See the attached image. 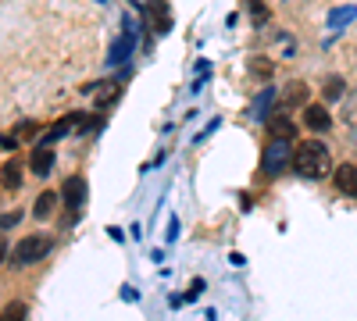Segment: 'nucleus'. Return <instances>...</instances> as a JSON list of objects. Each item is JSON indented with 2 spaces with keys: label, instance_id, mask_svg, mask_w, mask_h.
<instances>
[{
  "label": "nucleus",
  "instance_id": "dca6fc26",
  "mask_svg": "<svg viewBox=\"0 0 357 321\" xmlns=\"http://www.w3.org/2000/svg\"><path fill=\"white\" fill-rule=\"evenodd\" d=\"M4 186H8V189L22 186V168H18V164H8V168H4Z\"/></svg>",
  "mask_w": 357,
  "mask_h": 321
},
{
  "label": "nucleus",
  "instance_id": "f03ea898",
  "mask_svg": "<svg viewBox=\"0 0 357 321\" xmlns=\"http://www.w3.org/2000/svg\"><path fill=\"white\" fill-rule=\"evenodd\" d=\"M293 146L286 136H271V143L264 146V154H261V171L268 179H279L286 175V168H293Z\"/></svg>",
  "mask_w": 357,
  "mask_h": 321
},
{
  "label": "nucleus",
  "instance_id": "6e6552de",
  "mask_svg": "<svg viewBox=\"0 0 357 321\" xmlns=\"http://www.w3.org/2000/svg\"><path fill=\"white\" fill-rule=\"evenodd\" d=\"M133 50H136V32L133 29H125L118 39H115V47H111V54H108V64L115 68V64H125L133 57Z\"/></svg>",
  "mask_w": 357,
  "mask_h": 321
},
{
  "label": "nucleus",
  "instance_id": "5701e85b",
  "mask_svg": "<svg viewBox=\"0 0 357 321\" xmlns=\"http://www.w3.org/2000/svg\"><path fill=\"white\" fill-rule=\"evenodd\" d=\"M93 4H104V0H93Z\"/></svg>",
  "mask_w": 357,
  "mask_h": 321
},
{
  "label": "nucleus",
  "instance_id": "a211bd4d",
  "mask_svg": "<svg viewBox=\"0 0 357 321\" xmlns=\"http://www.w3.org/2000/svg\"><path fill=\"white\" fill-rule=\"evenodd\" d=\"M18 222H22V211H11V214H0V235H4L8 228H15Z\"/></svg>",
  "mask_w": 357,
  "mask_h": 321
},
{
  "label": "nucleus",
  "instance_id": "2eb2a0df",
  "mask_svg": "<svg viewBox=\"0 0 357 321\" xmlns=\"http://www.w3.org/2000/svg\"><path fill=\"white\" fill-rule=\"evenodd\" d=\"M250 72H254V75H261V79H271V72H276V64H271L268 57H254V61H250Z\"/></svg>",
  "mask_w": 357,
  "mask_h": 321
},
{
  "label": "nucleus",
  "instance_id": "f3484780",
  "mask_svg": "<svg viewBox=\"0 0 357 321\" xmlns=\"http://www.w3.org/2000/svg\"><path fill=\"white\" fill-rule=\"evenodd\" d=\"M26 314H29L26 304H8L4 311H0V318H8V321H18V318H26Z\"/></svg>",
  "mask_w": 357,
  "mask_h": 321
},
{
  "label": "nucleus",
  "instance_id": "9b49d317",
  "mask_svg": "<svg viewBox=\"0 0 357 321\" xmlns=\"http://www.w3.org/2000/svg\"><path fill=\"white\" fill-rule=\"evenodd\" d=\"M54 204H57V193H39L36 197V207H32V214L39 222H47L50 214H54Z\"/></svg>",
  "mask_w": 357,
  "mask_h": 321
},
{
  "label": "nucleus",
  "instance_id": "1a4fd4ad",
  "mask_svg": "<svg viewBox=\"0 0 357 321\" xmlns=\"http://www.w3.org/2000/svg\"><path fill=\"white\" fill-rule=\"evenodd\" d=\"M304 125L311 133H329L332 128V115L325 111L322 104H304Z\"/></svg>",
  "mask_w": 357,
  "mask_h": 321
},
{
  "label": "nucleus",
  "instance_id": "f257e3e1",
  "mask_svg": "<svg viewBox=\"0 0 357 321\" xmlns=\"http://www.w3.org/2000/svg\"><path fill=\"white\" fill-rule=\"evenodd\" d=\"M293 171L304 179H325L332 171V157H329V146L322 139H304L297 143V150H293Z\"/></svg>",
  "mask_w": 357,
  "mask_h": 321
},
{
  "label": "nucleus",
  "instance_id": "4be33fe9",
  "mask_svg": "<svg viewBox=\"0 0 357 321\" xmlns=\"http://www.w3.org/2000/svg\"><path fill=\"white\" fill-rule=\"evenodd\" d=\"M0 146H4V150H15V139H11V136H0Z\"/></svg>",
  "mask_w": 357,
  "mask_h": 321
},
{
  "label": "nucleus",
  "instance_id": "6ab92c4d",
  "mask_svg": "<svg viewBox=\"0 0 357 321\" xmlns=\"http://www.w3.org/2000/svg\"><path fill=\"white\" fill-rule=\"evenodd\" d=\"M350 18H354V8H343V11H332V14H329L332 26H347Z\"/></svg>",
  "mask_w": 357,
  "mask_h": 321
},
{
  "label": "nucleus",
  "instance_id": "20e7f679",
  "mask_svg": "<svg viewBox=\"0 0 357 321\" xmlns=\"http://www.w3.org/2000/svg\"><path fill=\"white\" fill-rule=\"evenodd\" d=\"M143 14H146V21H151V29H154L157 36L172 32V8H168V0H146Z\"/></svg>",
  "mask_w": 357,
  "mask_h": 321
},
{
  "label": "nucleus",
  "instance_id": "ddd939ff",
  "mask_svg": "<svg viewBox=\"0 0 357 321\" xmlns=\"http://www.w3.org/2000/svg\"><path fill=\"white\" fill-rule=\"evenodd\" d=\"M343 90H347V82H343L340 75H332V79H325V90H322V93H325V100H340Z\"/></svg>",
  "mask_w": 357,
  "mask_h": 321
},
{
  "label": "nucleus",
  "instance_id": "412c9836",
  "mask_svg": "<svg viewBox=\"0 0 357 321\" xmlns=\"http://www.w3.org/2000/svg\"><path fill=\"white\" fill-rule=\"evenodd\" d=\"M175 235H179V222L172 218V222H168V240H175Z\"/></svg>",
  "mask_w": 357,
  "mask_h": 321
},
{
  "label": "nucleus",
  "instance_id": "7ed1b4c3",
  "mask_svg": "<svg viewBox=\"0 0 357 321\" xmlns=\"http://www.w3.org/2000/svg\"><path fill=\"white\" fill-rule=\"evenodd\" d=\"M50 250H54V240H47V235H26V240L11 250V264H18V268L36 264V261H44Z\"/></svg>",
  "mask_w": 357,
  "mask_h": 321
},
{
  "label": "nucleus",
  "instance_id": "39448f33",
  "mask_svg": "<svg viewBox=\"0 0 357 321\" xmlns=\"http://www.w3.org/2000/svg\"><path fill=\"white\" fill-rule=\"evenodd\" d=\"M61 204H65L68 211H79L82 204H86V179H82V175H68L65 186H61Z\"/></svg>",
  "mask_w": 357,
  "mask_h": 321
},
{
  "label": "nucleus",
  "instance_id": "f8f14e48",
  "mask_svg": "<svg viewBox=\"0 0 357 321\" xmlns=\"http://www.w3.org/2000/svg\"><path fill=\"white\" fill-rule=\"evenodd\" d=\"M282 100H286V107H293V104H307V86H304L300 79H297V82H289Z\"/></svg>",
  "mask_w": 357,
  "mask_h": 321
},
{
  "label": "nucleus",
  "instance_id": "aec40b11",
  "mask_svg": "<svg viewBox=\"0 0 357 321\" xmlns=\"http://www.w3.org/2000/svg\"><path fill=\"white\" fill-rule=\"evenodd\" d=\"M200 293H204V278H197V282L190 286V300H193V296H200Z\"/></svg>",
  "mask_w": 357,
  "mask_h": 321
},
{
  "label": "nucleus",
  "instance_id": "9d476101",
  "mask_svg": "<svg viewBox=\"0 0 357 321\" xmlns=\"http://www.w3.org/2000/svg\"><path fill=\"white\" fill-rule=\"evenodd\" d=\"M268 128H271V136H286V139H293V133H297V125L286 115H268Z\"/></svg>",
  "mask_w": 357,
  "mask_h": 321
},
{
  "label": "nucleus",
  "instance_id": "4468645a",
  "mask_svg": "<svg viewBox=\"0 0 357 321\" xmlns=\"http://www.w3.org/2000/svg\"><path fill=\"white\" fill-rule=\"evenodd\" d=\"M276 100V90H261V100H258V107H254V118L258 121H268V104Z\"/></svg>",
  "mask_w": 357,
  "mask_h": 321
},
{
  "label": "nucleus",
  "instance_id": "0eeeda50",
  "mask_svg": "<svg viewBox=\"0 0 357 321\" xmlns=\"http://www.w3.org/2000/svg\"><path fill=\"white\" fill-rule=\"evenodd\" d=\"M29 168H32V175H36V179H47V175H50V168H54V146H50V143H36Z\"/></svg>",
  "mask_w": 357,
  "mask_h": 321
},
{
  "label": "nucleus",
  "instance_id": "423d86ee",
  "mask_svg": "<svg viewBox=\"0 0 357 321\" xmlns=\"http://www.w3.org/2000/svg\"><path fill=\"white\" fill-rule=\"evenodd\" d=\"M332 182H336V189H340L343 197L357 200V164H340L332 171Z\"/></svg>",
  "mask_w": 357,
  "mask_h": 321
}]
</instances>
